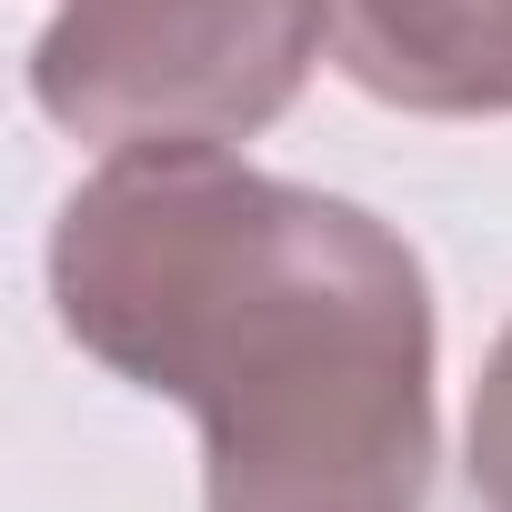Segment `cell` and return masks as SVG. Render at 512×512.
I'll list each match as a JSON object with an SVG mask.
<instances>
[{
    "instance_id": "obj_1",
    "label": "cell",
    "mask_w": 512,
    "mask_h": 512,
    "mask_svg": "<svg viewBox=\"0 0 512 512\" xmlns=\"http://www.w3.org/2000/svg\"><path fill=\"white\" fill-rule=\"evenodd\" d=\"M51 312L201 422V512L432 502V282L342 191L231 151H111L51 221Z\"/></svg>"
},
{
    "instance_id": "obj_4",
    "label": "cell",
    "mask_w": 512,
    "mask_h": 512,
    "mask_svg": "<svg viewBox=\"0 0 512 512\" xmlns=\"http://www.w3.org/2000/svg\"><path fill=\"white\" fill-rule=\"evenodd\" d=\"M462 452H472V492L482 512H512V322L472 382V422H462Z\"/></svg>"
},
{
    "instance_id": "obj_2",
    "label": "cell",
    "mask_w": 512,
    "mask_h": 512,
    "mask_svg": "<svg viewBox=\"0 0 512 512\" xmlns=\"http://www.w3.org/2000/svg\"><path fill=\"white\" fill-rule=\"evenodd\" d=\"M332 41V0H61L31 101L91 151H231L272 131Z\"/></svg>"
},
{
    "instance_id": "obj_3",
    "label": "cell",
    "mask_w": 512,
    "mask_h": 512,
    "mask_svg": "<svg viewBox=\"0 0 512 512\" xmlns=\"http://www.w3.org/2000/svg\"><path fill=\"white\" fill-rule=\"evenodd\" d=\"M332 61L382 111L502 121L512 111V0H332Z\"/></svg>"
}]
</instances>
